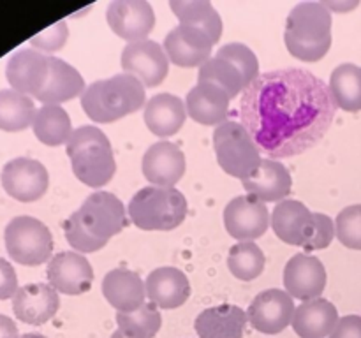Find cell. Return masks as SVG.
Returning a JSON list of instances; mask_svg holds the SVG:
<instances>
[{
	"instance_id": "5bb4252c",
	"label": "cell",
	"mask_w": 361,
	"mask_h": 338,
	"mask_svg": "<svg viewBox=\"0 0 361 338\" xmlns=\"http://www.w3.org/2000/svg\"><path fill=\"white\" fill-rule=\"evenodd\" d=\"M109 28L129 42L145 41L155 27L154 7L143 0H116L106 9Z\"/></svg>"
},
{
	"instance_id": "7bdbcfd3",
	"label": "cell",
	"mask_w": 361,
	"mask_h": 338,
	"mask_svg": "<svg viewBox=\"0 0 361 338\" xmlns=\"http://www.w3.org/2000/svg\"><path fill=\"white\" fill-rule=\"evenodd\" d=\"M326 9L330 11H337V13H345V11H351L355 7H358V2H345V4H338V2H326L324 4Z\"/></svg>"
},
{
	"instance_id": "7a4b0ae2",
	"label": "cell",
	"mask_w": 361,
	"mask_h": 338,
	"mask_svg": "<svg viewBox=\"0 0 361 338\" xmlns=\"http://www.w3.org/2000/svg\"><path fill=\"white\" fill-rule=\"evenodd\" d=\"M147 104L145 84L130 74L94 81L81 95V108L97 123H111L140 111Z\"/></svg>"
},
{
	"instance_id": "f35d334b",
	"label": "cell",
	"mask_w": 361,
	"mask_h": 338,
	"mask_svg": "<svg viewBox=\"0 0 361 338\" xmlns=\"http://www.w3.org/2000/svg\"><path fill=\"white\" fill-rule=\"evenodd\" d=\"M69 39V28H67L66 21H59V23L51 25L41 34L34 35L30 39V44L34 48L41 49V51H59L63 48V44Z\"/></svg>"
},
{
	"instance_id": "1f68e13d",
	"label": "cell",
	"mask_w": 361,
	"mask_h": 338,
	"mask_svg": "<svg viewBox=\"0 0 361 338\" xmlns=\"http://www.w3.org/2000/svg\"><path fill=\"white\" fill-rule=\"evenodd\" d=\"M35 113L37 109L28 95L20 94L13 88L0 90V130L21 132L32 125Z\"/></svg>"
},
{
	"instance_id": "30bf717a",
	"label": "cell",
	"mask_w": 361,
	"mask_h": 338,
	"mask_svg": "<svg viewBox=\"0 0 361 338\" xmlns=\"http://www.w3.org/2000/svg\"><path fill=\"white\" fill-rule=\"evenodd\" d=\"M0 182L13 199L20 203H34L48 190L49 176L44 165L35 158L16 157L4 165Z\"/></svg>"
},
{
	"instance_id": "7c38bea8",
	"label": "cell",
	"mask_w": 361,
	"mask_h": 338,
	"mask_svg": "<svg viewBox=\"0 0 361 338\" xmlns=\"http://www.w3.org/2000/svg\"><path fill=\"white\" fill-rule=\"evenodd\" d=\"M224 227L238 242H254L267 232L270 211L254 196H238L224 208Z\"/></svg>"
},
{
	"instance_id": "4316f807",
	"label": "cell",
	"mask_w": 361,
	"mask_h": 338,
	"mask_svg": "<svg viewBox=\"0 0 361 338\" xmlns=\"http://www.w3.org/2000/svg\"><path fill=\"white\" fill-rule=\"evenodd\" d=\"M187 116L185 102L173 94H157L145 104V123L157 137L175 136Z\"/></svg>"
},
{
	"instance_id": "f1b7e54d",
	"label": "cell",
	"mask_w": 361,
	"mask_h": 338,
	"mask_svg": "<svg viewBox=\"0 0 361 338\" xmlns=\"http://www.w3.org/2000/svg\"><path fill=\"white\" fill-rule=\"evenodd\" d=\"M34 134L46 146H60L73 136V123L69 115L60 106H42L34 116Z\"/></svg>"
},
{
	"instance_id": "ba28073f",
	"label": "cell",
	"mask_w": 361,
	"mask_h": 338,
	"mask_svg": "<svg viewBox=\"0 0 361 338\" xmlns=\"http://www.w3.org/2000/svg\"><path fill=\"white\" fill-rule=\"evenodd\" d=\"M271 229L281 242L310 250L317 232L316 213L302 201H281L271 211Z\"/></svg>"
},
{
	"instance_id": "d590c367",
	"label": "cell",
	"mask_w": 361,
	"mask_h": 338,
	"mask_svg": "<svg viewBox=\"0 0 361 338\" xmlns=\"http://www.w3.org/2000/svg\"><path fill=\"white\" fill-rule=\"evenodd\" d=\"M215 56L233 63L242 73L243 81H245V88L259 76V62H257L256 53L249 46L242 44V42H229V44H224L215 53Z\"/></svg>"
},
{
	"instance_id": "d4e9b609",
	"label": "cell",
	"mask_w": 361,
	"mask_h": 338,
	"mask_svg": "<svg viewBox=\"0 0 361 338\" xmlns=\"http://www.w3.org/2000/svg\"><path fill=\"white\" fill-rule=\"evenodd\" d=\"M247 312L236 305H217L203 310L196 317V333L200 338H243Z\"/></svg>"
},
{
	"instance_id": "484cf974",
	"label": "cell",
	"mask_w": 361,
	"mask_h": 338,
	"mask_svg": "<svg viewBox=\"0 0 361 338\" xmlns=\"http://www.w3.org/2000/svg\"><path fill=\"white\" fill-rule=\"evenodd\" d=\"M337 323V306L328 299L316 298L296 306L291 326L300 338H324L330 337Z\"/></svg>"
},
{
	"instance_id": "4fadbf2b",
	"label": "cell",
	"mask_w": 361,
	"mask_h": 338,
	"mask_svg": "<svg viewBox=\"0 0 361 338\" xmlns=\"http://www.w3.org/2000/svg\"><path fill=\"white\" fill-rule=\"evenodd\" d=\"M295 310V301L288 292L281 289H267L252 299L247 317L254 330L277 334L293 323Z\"/></svg>"
},
{
	"instance_id": "4dcf8cb0",
	"label": "cell",
	"mask_w": 361,
	"mask_h": 338,
	"mask_svg": "<svg viewBox=\"0 0 361 338\" xmlns=\"http://www.w3.org/2000/svg\"><path fill=\"white\" fill-rule=\"evenodd\" d=\"M330 90L337 108L344 111H361V67L356 63H341L330 76Z\"/></svg>"
},
{
	"instance_id": "2e32d148",
	"label": "cell",
	"mask_w": 361,
	"mask_h": 338,
	"mask_svg": "<svg viewBox=\"0 0 361 338\" xmlns=\"http://www.w3.org/2000/svg\"><path fill=\"white\" fill-rule=\"evenodd\" d=\"M284 285L286 292L295 299L319 298L326 287V268L317 257L296 254L284 268Z\"/></svg>"
},
{
	"instance_id": "836d02e7",
	"label": "cell",
	"mask_w": 361,
	"mask_h": 338,
	"mask_svg": "<svg viewBox=\"0 0 361 338\" xmlns=\"http://www.w3.org/2000/svg\"><path fill=\"white\" fill-rule=\"evenodd\" d=\"M267 264L263 250L254 242H238L231 246L228 256V268L238 280L249 282L259 277Z\"/></svg>"
},
{
	"instance_id": "d6986e66",
	"label": "cell",
	"mask_w": 361,
	"mask_h": 338,
	"mask_svg": "<svg viewBox=\"0 0 361 338\" xmlns=\"http://www.w3.org/2000/svg\"><path fill=\"white\" fill-rule=\"evenodd\" d=\"M141 169L152 185L173 187L185 175V155L175 143L159 141L145 151Z\"/></svg>"
},
{
	"instance_id": "6da1fadb",
	"label": "cell",
	"mask_w": 361,
	"mask_h": 338,
	"mask_svg": "<svg viewBox=\"0 0 361 338\" xmlns=\"http://www.w3.org/2000/svg\"><path fill=\"white\" fill-rule=\"evenodd\" d=\"M335 111L330 87L305 69L259 74L240 99V123L275 161L316 146L334 123Z\"/></svg>"
},
{
	"instance_id": "e575fe53",
	"label": "cell",
	"mask_w": 361,
	"mask_h": 338,
	"mask_svg": "<svg viewBox=\"0 0 361 338\" xmlns=\"http://www.w3.org/2000/svg\"><path fill=\"white\" fill-rule=\"evenodd\" d=\"M197 83L217 84L229 95V99H235L240 92L245 90V81H243L242 73L233 63L217 58V56H212L200 67Z\"/></svg>"
},
{
	"instance_id": "5b68a950",
	"label": "cell",
	"mask_w": 361,
	"mask_h": 338,
	"mask_svg": "<svg viewBox=\"0 0 361 338\" xmlns=\"http://www.w3.org/2000/svg\"><path fill=\"white\" fill-rule=\"evenodd\" d=\"M130 222L143 231H173L187 217V199L175 187H145L127 208Z\"/></svg>"
},
{
	"instance_id": "b9f144b4",
	"label": "cell",
	"mask_w": 361,
	"mask_h": 338,
	"mask_svg": "<svg viewBox=\"0 0 361 338\" xmlns=\"http://www.w3.org/2000/svg\"><path fill=\"white\" fill-rule=\"evenodd\" d=\"M0 338H20L18 326L11 317L0 313Z\"/></svg>"
},
{
	"instance_id": "8fae6325",
	"label": "cell",
	"mask_w": 361,
	"mask_h": 338,
	"mask_svg": "<svg viewBox=\"0 0 361 338\" xmlns=\"http://www.w3.org/2000/svg\"><path fill=\"white\" fill-rule=\"evenodd\" d=\"M120 63L123 73L137 77L145 88L159 87L169 73V58L164 48L148 39L126 44Z\"/></svg>"
},
{
	"instance_id": "f6af8a7d",
	"label": "cell",
	"mask_w": 361,
	"mask_h": 338,
	"mask_svg": "<svg viewBox=\"0 0 361 338\" xmlns=\"http://www.w3.org/2000/svg\"><path fill=\"white\" fill-rule=\"evenodd\" d=\"M111 338H129V337H126V334H123L122 331H120V330H116L115 333L111 334Z\"/></svg>"
},
{
	"instance_id": "d6a6232c",
	"label": "cell",
	"mask_w": 361,
	"mask_h": 338,
	"mask_svg": "<svg viewBox=\"0 0 361 338\" xmlns=\"http://www.w3.org/2000/svg\"><path fill=\"white\" fill-rule=\"evenodd\" d=\"M118 330L129 338H154L162 326V315L155 303H145L136 312L116 313Z\"/></svg>"
},
{
	"instance_id": "3957f363",
	"label": "cell",
	"mask_w": 361,
	"mask_h": 338,
	"mask_svg": "<svg viewBox=\"0 0 361 338\" xmlns=\"http://www.w3.org/2000/svg\"><path fill=\"white\" fill-rule=\"evenodd\" d=\"M286 48L295 58L317 62L331 46V13L323 2L295 6L286 21Z\"/></svg>"
},
{
	"instance_id": "52a82bcc",
	"label": "cell",
	"mask_w": 361,
	"mask_h": 338,
	"mask_svg": "<svg viewBox=\"0 0 361 338\" xmlns=\"http://www.w3.org/2000/svg\"><path fill=\"white\" fill-rule=\"evenodd\" d=\"M11 259L23 266H39L51 259L53 236L46 224L28 215L14 217L4 231Z\"/></svg>"
},
{
	"instance_id": "ee69618b",
	"label": "cell",
	"mask_w": 361,
	"mask_h": 338,
	"mask_svg": "<svg viewBox=\"0 0 361 338\" xmlns=\"http://www.w3.org/2000/svg\"><path fill=\"white\" fill-rule=\"evenodd\" d=\"M20 338H46L44 334H39V333H25L21 334Z\"/></svg>"
},
{
	"instance_id": "9c48e42d",
	"label": "cell",
	"mask_w": 361,
	"mask_h": 338,
	"mask_svg": "<svg viewBox=\"0 0 361 338\" xmlns=\"http://www.w3.org/2000/svg\"><path fill=\"white\" fill-rule=\"evenodd\" d=\"M78 211H80L85 227L92 234L106 239V242L111 236L122 232L123 227H127L129 224L122 201L115 194L104 192V190L90 194Z\"/></svg>"
},
{
	"instance_id": "7402d4cb",
	"label": "cell",
	"mask_w": 361,
	"mask_h": 338,
	"mask_svg": "<svg viewBox=\"0 0 361 338\" xmlns=\"http://www.w3.org/2000/svg\"><path fill=\"white\" fill-rule=\"evenodd\" d=\"M106 301L118 312H136L147 303V287L136 271L115 268L102 280Z\"/></svg>"
},
{
	"instance_id": "8992f818",
	"label": "cell",
	"mask_w": 361,
	"mask_h": 338,
	"mask_svg": "<svg viewBox=\"0 0 361 338\" xmlns=\"http://www.w3.org/2000/svg\"><path fill=\"white\" fill-rule=\"evenodd\" d=\"M214 150L222 171L240 180L250 178L263 161L249 130L235 120H226L214 130Z\"/></svg>"
},
{
	"instance_id": "8d00e7d4",
	"label": "cell",
	"mask_w": 361,
	"mask_h": 338,
	"mask_svg": "<svg viewBox=\"0 0 361 338\" xmlns=\"http://www.w3.org/2000/svg\"><path fill=\"white\" fill-rule=\"evenodd\" d=\"M63 234H66L67 243L73 246L74 250L81 254H90L97 252L102 246H106V239L97 238V236L92 234L85 224L81 222L80 211H74L66 222H63Z\"/></svg>"
},
{
	"instance_id": "83f0119b",
	"label": "cell",
	"mask_w": 361,
	"mask_h": 338,
	"mask_svg": "<svg viewBox=\"0 0 361 338\" xmlns=\"http://www.w3.org/2000/svg\"><path fill=\"white\" fill-rule=\"evenodd\" d=\"M85 90H87V84H85L83 76L73 65L63 62L62 58L49 56L48 83L35 99L44 106H60L62 102L83 95Z\"/></svg>"
},
{
	"instance_id": "603a6c76",
	"label": "cell",
	"mask_w": 361,
	"mask_h": 338,
	"mask_svg": "<svg viewBox=\"0 0 361 338\" xmlns=\"http://www.w3.org/2000/svg\"><path fill=\"white\" fill-rule=\"evenodd\" d=\"M147 298L164 310L182 306L190 296V282L182 270L164 266L152 271L145 280Z\"/></svg>"
},
{
	"instance_id": "ac0fdd59",
	"label": "cell",
	"mask_w": 361,
	"mask_h": 338,
	"mask_svg": "<svg viewBox=\"0 0 361 338\" xmlns=\"http://www.w3.org/2000/svg\"><path fill=\"white\" fill-rule=\"evenodd\" d=\"M212 48L214 42L208 34L189 25H178L164 39L166 55L178 67H201L212 58Z\"/></svg>"
},
{
	"instance_id": "277c9868",
	"label": "cell",
	"mask_w": 361,
	"mask_h": 338,
	"mask_svg": "<svg viewBox=\"0 0 361 338\" xmlns=\"http://www.w3.org/2000/svg\"><path fill=\"white\" fill-rule=\"evenodd\" d=\"M73 173L83 185L99 189L111 182L116 171L113 148L108 136L94 125L74 129L66 144Z\"/></svg>"
},
{
	"instance_id": "e0dca14e",
	"label": "cell",
	"mask_w": 361,
	"mask_h": 338,
	"mask_svg": "<svg viewBox=\"0 0 361 338\" xmlns=\"http://www.w3.org/2000/svg\"><path fill=\"white\" fill-rule=\"evenodd\" d=\"M6 77L13 90L37 97L48 83L49 56L42 55L37 49H20L7 62Z\"/></svg>"
},
{
	"instance_id": "74e56055",
	"label": "cell",
	"mask_w": 361,
	"mask_h": 338,
	"mask_svg": "<svg viewBox=\"0 0 361 338\" xmlns=\"http://www.w3.org/2000/svg\"><path fill=\"white\" fill-rule=\"evenodd\" d=\"M335 234L348 249L361 250V204H351L337 215Z\"/></svg>"
},
{
	"instance_id": "9a60e30c",
	"label": "cell",
	"mask_w": 361,
	"mask_h": 338,
	"mask_svg": "<svg viewBox=\"0 0 361 338\" xmlns=\"http://www.w3.org/2000/svg\"><path fill=\"white\" fill-rule=\"evenodd\" d=\"M49 285L56 292L69 296L83 294L90 291L94 282V270L85 256L78 252H60L48 263Z\"/></svg>"
},
{
	"instance_id": "44dd1931",
	"label": "cell",
	"mask_w": 361,
	"mask_h": 338,
	"mask_svg": "<svg viewBox=\"0 0 361 338\" xmlns=\"http://www.w3.org/2000/svg\"><path fill=\"white\" fill-rule=\"evenodd\" d=\"M243 189L261 203H281L291 194L293 178L288 168L275 158H263L259 169L250 178L242 180Z\"/></svg>"
},
{
	"instance_id": "ffe728a7",
	"label": "cell",
	"mask_w": 361,
	"mask_h": 338,
	"mask_svg": "<svg viewBox=\"0 0 361 338\" xmlns=\"http://www.w3.org/2000/svg\"><path fill=\"white\" fill-rule=\"evenodd\" d=\"M60 308L59 292L49 284H27L13 298V312L21 323L41 326L56 315Z\"/></svg>"
},
{
	"instance_id": "ab89813d",
	"label": "cell",
	"mask_w": 361,
	"mask_h": 338,
	"mask_svg": "<svg viewBox=\"0 0 361 338\" xmlns=\"http://www.w3.org/2000/svg\"><path fill=\"white\" fill-rule=\"evenodd\" d=\"M18 292V277L11 263L0 257V301L14 298Z\"/></svg>"
},
{
	"instance_id": "f546056e",
	"label": "cell",
	"mask_w": 361,
	"mask_h": 338,
	"mask_svg": "<svg viewBox=\"0 0 361 338\" xmlns=\"http://www.w3.org/2000/svg\"><path fill=\"white\" fill-rule=\"evenodd\" d=\"M175 16L178 18L180 25H189V27L200 28L208 37L212 39L214 44H217L222 35V20L219 16L217 9L210 2H175L169 4Z\"/></svg>"
},
{
	"instance_id": "60d3db41",
	"label": "cell",
	"mask_w": 361,
	"mask_h": 338,
	"mask_svg": "<svg viewBox=\"0 0 361 338\" xmlns=\"http://www.w3.org/2000/svg\"><path fill=\"white\" fill-rule=\"evenodd\" d=\"M330 338H361V315H345L338 319Z\"/></svg>"
},
{
	"instance_id": "cb8c5ba5",
	"label": "cell",
	"mask_w": 361,
	"mask_h": 338,
	"mask_svg": "<svg viewBox=\"0 0 361 338\" xmlns=\"http://www.w3.org/2000/svg\"><path fill=\"white\" fill-rule=\"evenodd\" d=\"M229 95L212 83H197L185 97L187 115L201 125H221L229 113Z\"/></svg>"
}]
</instances>
